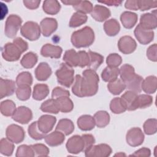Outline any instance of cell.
<instances>
[{
	"label": "cell",
	"mask_w": 157,
	"mask_h": 157,
	"mask_svg": "<svg viewBox=\"0 0 157 157\" xmlns=\"http://www.w3.org/2000/svg\"><path fill=\"white\" fill-rule=\"evenodd\" d=\"M87 20V16L86 14L80 12H77L72 16L70 22L69 26L72 28H75L85 23Z\"/></svg>",
	"instance_id": "obj_34"
},
{
	"label": "cell",
	"mask_w": 157,
	"mask_h": 157,
	"mask_svg": "<svg viewBox=\"0 0 157 157\" xmlns=\"http://www.w3.org/2000/svg\"><path fill=\"white\" fill-rule=\"evenodd\" d=\"M37 61V55L32 52H29L23 57L21 60V64L25 68H31L36 64Z\"/></svg>",
	"instance_id": "obj_39"
},
{
	"label": "cell",
	"mask_w": 157,
	"mask_h": 157,
	"mask_svg": "<svg viewBox=\"0 0 157 157\" xmlns=\"http://www.w3.org/2000/svg\"><path fill=\"white\" fill-rule=\"evenodd\" d=\"M22 20L17 15L12 14L7 19L5 27V34L9 37H13L18 31Z\"/></svg>",
	"instance_id": "obj_7"
},
{
	"label": "cell",
	"mask_w": 157,
	"mask_h": 157,
	"mask_svg": "<svg viewBox=\"0 0 157 157\" xmlns=\"http://www.w3.org/2000/svg\"><path fill=\"white\" fill-rule=\"evenodd\" d=\"M41 31L45 37L50 36L57 28V21L54 18H46L40 22Z\"/></svg>",
	"instance_id": "obj_16"
},
{
	"label": "cell",
	"mask_w": 157,
	"mask_h": 157,
	"mask_svg": "<svg viewBox=\"0 0 157 157\" xmlns=\"http://www.w3.org/2000/svg\"><path fill=\"white\" fill-rule=\"evenodd\" d=\"M144 139V136L139 128H134L129 129L126 134V141L131 146L140 145Z\"/></svg>",
	"instance_id": "obj_11"
},
{
	"label": "cell",
	"mask_w": 157,
	"mask_h": 157,
	"mask_svg": "<svg viewBox=\"0 0 157 157\" xmlns=\"http://www.w3.org/2000/svg\"><path fill=\"white\" fill-rule=\"evenodd\" d=\"M99 77L96 72L91 69L83 72V77L75 76V82L72 91L78 97L91 96L95 94L98 89Z\"/></svg>",
	"instance_id": "obj_1"
},
{
	"label": "cell",
	"mask_w": 157,
	"mask_h": 157,
	"mask_svg": "<svg viewBox=\"0 0 157 157\" xmlns=\"http://www.w3.org/2000/svg\"><path fill=\"white\" fill-rule=\"evenodd\" d=\"M99 2L102 3V4H105L108 6H120L122 3V1H99Z\"/></svg>",
	"instance_id": "obj_55"
},
{
	"label": "cell",
	"mask_w": 157,
	"mask_h": 157,
	"mask_svg": "<svg viewBox=\"0 0 157 157\" xmlns=\"http://www.w3.org/2000/svg\"><path fill=\"white\" fill-rule=\"evenodd\" d=\"M107 64L109 67H117L121 63V58L117 53H112L107 58Z\"/></svg>",
	"instance_id": "obj_47"
},
{
	"label": "cell",
	"mask_w": 157,
	"mask_h": 157,
	"mask_svg": "<svg viewBox=\"0 0 157 157\" xmlns=\"http://www.w3.org/2000/svg\"><path fill=\"white\" fill-rule=\"evenodd\" d=\"M125 7L130 10H137L139 9L138 1H127L125 2Z\"/></svg>",
	"instance_id": "obj_54"
},
{
	"label": "cell",
	"mask_w": 157,
	"mask_h": 157,
	"mask_svg": "<svg viewBox=\"0 0 157 157\" xmlns=\"http://www.w3.org/2000/svg\"><path fill=\"white\" fill-rule=\"evenodd\" d=\"M63 61L69 66H80L81 67L88 66L90 62L89 55L85 51H80L78 53L74 50H67L63 57Z\"/></svg>",
	"instance_id": "obj_4"
},
{
	"label": "cell",
	"mask_w": 157,
	"mask_h": 157,
	"mask_svg": "<svg viewBox=\"0 0 157 157\" xmlns=\"http://www.w3.org/2000/svg\"><path fill=\"white\" fill-rule=\"evenodd\" d=\"M79 128L83 131H89L94 128L95 121L94 118L90 115H82L77 120Z\"/></svg>",
	"instance_id": "obj_25"
},
{
	"label": "cell",
	"mask_w": 157,
	"mask_h": 157,
	"mask_svg": "<svg viewBox=\"0 0 157 157\" xmlns=\"http://www.w3.org/2000/svg\"><path fill=\"white\" fill-rule=\"evenodd\" d=\"M73 7L77 12H80L85 14L90 13L92 12L93 9L91 2L88 1H79V2Z\"/></svg>",
	"instance_id": "obj_42"
},
{
	"label": "cell",
	"mask_w": 157,
	"mask_h": 157,
	"mask_svg": "<svg viewBox=\"0 0 157 157\" xmlns=\"http://www.w3.org/2000/svg\"><path fill=\"white\" fill-rule=\"evenodd\" d=\"M33 117L32 112L26 107L21 106L15 109L12 118L15 121L19 122L21 124L28 123Z\"/></svg>",
	"instance_id": "obj_10"
},
{
	"label": "cell",
	"mask_w": 157,
	"mask_h": 157,
	"mask_svg": "<svg viewBox=\"0 0 157 157\" xmlns=\"http://www.w3.org/2000/svg\"><path fill=\"white\" fill-rule=\"evenodd\" d=\"M15 89V84L13 81L1 78V99L12 95Z\"/></svg>",
	"instance_id": "obj_22"
},
{
	"label": "cell",
	"mask_w": 157,
	"mask_h": 157,
	"mask_svg": "<svg viewBox=\"0 0 157 157\" xmlns=\"http://www.w3.org/2000/svg\"><path fill=\"white\" fill-rule=\"evenodd\" d=\"M137 96V94L132 91H126L122 95L120 99L126 110H134L136 109V102Z\"/></svg>",
	"instance_id": "obj_15"
},
{
	"label": "cell",
	"mask_w": 157,
	"mask_h": 157,
	"mask_svg": "<svg viewBox=\"0 0 157 157\" xmlns=\"http://www.w3.org/2000/svg\"><path fill=\"white\" fill-rule=\"evenodd\" d=\"M15 104L10 100H6L1 104V112L4 116H11L15 110Z\"/></svg>",
	"instance_id": "obj_38"
},
{
	"label": "cell",
	"mask_w": 157,
	"mask_h": 157,
	"mask_svg": "<svg viewBox=\"0 0 157 157\" xmlns=\"http://www.w3.org/2000/svg\"><path fill=\"white\" fill-rule=\"evenodd\" d=\"M142 88L147 93H153L156 89V78L154 76L147 77L142 83Z\"/></svg>",
	"instance_id": "obj_31"
},
{
	"label": "cell",
	"mask_w": 157,
	"mask_h": 157,
	"mask_svg": "<svg viewBox=\"0 0 157 157\" xmlns=\"http://www.w3.org/2000/svg\"><path fill=\"white\" fill-rule=\"evenodd\" d=\"M152 98L148 95L140 94L137 95L136 102V109L138 108H145L150 106L152 103Z\"/></svg>",
	"instance_id": "obj_40"
},
{
	"label": "cell",
	"mask_w": 157,
	"mask_h": 157,
	"mask_svg": "<svg viewBox=\"0 0 157 157\" xmlns=\"http://www.w3.org/2000/svg\"><path fill=\"white\" fill-rule=\"evenodd\" d=\"M17 96L20 100L26 101L28 100L31 94V88L30 86L21 85L18 86L16 90Z\"/></svg>",
	"instance_id": "obj_44"
},
{
	"label": "cell",
	"mask_w": 157,
	"mask_h": 157,
	"mask_svg": "<svg viewBox=\"0 0 157 157\" xmlns=\"http://www.w3.org/2000/svg\"><path fill=\"white\" fill-rule=\"evenodd\" d=\"M69 92L60 87H56L52 91V98L56 99L63 96H69Z\"/></svg>",
	"instance_id": "obj_50"
},
{
	"label": "cell",
	"mask_w": 157,
	"mask_h": 157,
	"mask_svg": "<svg viewBox=\"0 0 157 157\" xmlns=\"http://www.w3.org/2000/svg\"><path fill=\"white\" fill-rule=\"evenodd\" d=\"M118 46L120 52L124 54H129L135 50L136 42L131 37L126 36L120 39Z\"/></svg>",
	"instance_id": "obj_13"
},
{
	"label": "cell",
	"mask_w": 157,
	"mask_h": 157,
	"mask_svg": "<svg viewBox=\"0 0 157 157\" xmlns=\"http://www.w3.org/2000/svg\"><path fill=\"white\" fill-rule=\"evenodd\" d=\"M119 74H120L121 80L125 85L131 82L137 75L134 72V67L129 64H124L121 66L119 70Z\"/></svg>",
	"instance_id": "obj_18"
},
{
	"label": "cell",
	"mask_w": 157,
	"mask_h": 157,
	"mask_svg": "<svg viewBox=\"0 0 157 157\" xmlns=\"http://www.w3.org/2000/svg\"><path fill=\"white\" fill-rule=\"evenodd\" d=\"M157 1H138L139 9L140 10H146L153 7H156Z\"/></svg>",
	"instance_id": "obj_49"
},
{
	"label": "cell",
	"mask_w": 157,
	"mask_h": 157,
	"mask_svg": "<svg viewBox=\"0 0 157 157\" xmlns=\"http://www.w3.org/2000/svg\"><path fill=\"white\" fill-rule=\"evenodd\" d=\"M107 88L112 94L117 95L120 94L126 86L124 83L121 79H116L115 81L110 82L107 85Z\"/></svg>",
	"instance_id": "obj_35"
},
{
	"label": "cell",
	"mask_w": 157,
	"mask_h": 157,
	"mask_svg": "<svg viewBox=\"0 0 157 157\" xmlns=\"http://www.w3.org/2000/svg\"><path fill=\"white\" fill-rule=\"evenodd\" d=\"M29 135L34 139L40 140L45 137V134L40 132L37 126V121L33 122L28 128Z\"/></svg>",
	"instance_id": "obj_41"
},
{
	"label": "cell",
	"mask_w": 157,
	"mask_h": 157,
	"mask_svg": "<svg viewBox=\"0 0 157 157\" xmlns=\"http://www.w3.org/2000/svg\"><path fill=\"white\" fill-rule=\"evenodd\" d=\"M25 135L23 128L16 124H11L6 129L7 138L16 144L21 142L24 139Z\"/></svg>",
	"instance_id": "obj_8"
},
{
	"label": "cell",
	"mask_w": 157,
	"mask_h": 157,
	"mask_svg": "<svg viewBox=\"0 0 157 157\" xmlns=\"http://www.w3.org/2000/svg\"><path fill=\"white\" fill-rule=\"evenodd\" d=\"M20 32L25 38L30 40H35L40 37V29L37 23L28 21L21 27Z\"/></svg>",
	"instance_id": "obj_6"
},
{
	"label": "cell",
	"mask_w": 157,
	"mask_h": 157,
	"mask_svg": "<svg viewBox=\"0 0 157 157\" xmlns=\"http://www.w3.org/2000/svg\"><path fill=\"white\" fill-rule=\"evenodd\" d=\"M64 139L63 133L57 130L45 137L46 143L50 146H56L61 144Z\"/></svg>",
	"instance_id": "obj_23"
},
{
	"label": "cell",
	"mask_w": 157,
	"mask_h": 157,
	"mask_svg": "<svg viewBox=\"0 0 157 157\" xmlns=\"http://www.w3.org/2000/svg\"><path fill=\"white\" fill-rule=\"evenodd\" d=\"M74 129V126L72 121L68 119L61 120L56 126V130L63 131L66 135H69L72 133Z\"/></svg>",
	"instance_id": "obj_33"
},
{
	"label": "cell",
	"mask_w": 157,
	"mask_h": 157,
	"mask_svg": "<svg viewBox=\"0 0 157 157\" xmlns=\"http://www.w3.org/2000/svg\"><path fill=\"white\" fill-rule=\"evenodd\" d=\"M13 150L12 142L9 139H2L1 140V153L6 155H11Z\"/></svg>",
	"instance_id": "obj_45"
},
{
	"label": "cell",
	"mask_w": 157,
	"mask_h": 157,
	"mask_svg": "<svg viewBox=\"0 0 157 157\" xmlns=\"http://www.w3.org/2000/svg\"><path fill=\"white\" fill-rule=\"evenodd\" d=\"M134 34L139 42L144 45L150 43L154 37V33L152 31L142 28L139 24L136 28Z\"/></svg>",
	"instance_id": "obj_14"
},
{
	"label": "cell",
	"mask_w": 157,
	"mask_h": 157,
	"mask_svg": "<svg viewBox=\"0 0 157 157\" xmlns=\"http://www.w3.org/2000/svg\"><path fill=\"white\" fill-rule=\"evenodd\" d=\"M110 110L114 113H121L126 110V109L123 106L120 98H115L112 99L110 105Z\"/></svg>",
	"instance_id": "obj_46"
},
{
	"label": "cell",
	"mask_w": 157,
	"mask_h": 157,
	"mask_svg": "<svg viewBox=\"0 0 157 157\" xmlns=\"http://www.w3.org/2000/svg\"><path fill=\"white\" fill-rule=\"evenodd\" d=\"M62 48L59 46L52 45L47 44L44 45L41 49V55L45 57H50L58 58L61 56Z\"/></svg>",
	"instance_id": "obj_20"
},
{
	"label": "cell",
	"mask_w": 157,
	"mask_h": 157,
	"mask_svg": "<svg viewBox=\"0 0 157 157\" xmlns=\"http://www.w3.org/2000/svg\"><path fill=\"white\" fill-rule=\"evenodd\" d=\"M28 49V44L21 38L17 37L13 43H7L4 45L2 50V56L4 59L9 61H17L21 54Z\"/></svg>",
	"instance_id": "obj_2"
},
{
	"label": "cell",
	"mask_w": 157,
	"mask_h": 157,
	"mask_svg": "<svg viewBox=\"0 0 157 157\" xmlns=\"http://www.w3.org/2000/svg\"><path fill=\"white\" fill-rule=\"evenodd\" d=\"M91 16L96 21H103L110 16V11L104 6L96 5L93 9Z\"/></svg>",
	"instance_id": "obj_19"
},
{
	"label": "cell",
	"mask_w": 157,
	"mask_h": 157,
	"mask_svg": "<svg viewBox=\"0 0 157 157\" xmlns=\"http://www.w3.org/2000/svg\"><path fill=\"white\" fill-rule=\"evenodd\" d=\"M94 120L97 126L99 128H104L109 124L110 116L105 111H99L95 113Z\"/></svg>",
	"instance_id": "obj_32"
},
{
	"label": "cell",
	"mask_w": 157,
	"mask_h": 157,
	"mask_svg": "<svg viewBox=\"0 0 157 157\" xmlns=\"http://www.w3.org/2000/svg\"><path fill=\"white\" fill-rule=\"evenodd\" d=\"M34 152H40L39 155L47 156L49 152L48 149L46 146L42 144H35L31 145Z\"/></svg>",
	"instance_id": "obj_51"
},
{
	"label": "cell",
	"mask_w": 157,
	"mask_h": 157,
	"mask_svg": "<svg viewBox=\"0 0 157 157\" xmlns=\"http://www.w3.org/2000/svg\"><path fill=\"white\" fill-rule=\"evenodd\" d=\"M156 119H149L145 122L144 128L145 132L147 134H152L156 132Z\"/></svg>",
	"instance_id": "obj_48"
},
{
	"label": "cell",
	"mask_w": 157,
	"mask_h": 157,
	"mask_svg": "<svg viewBox=\"0 0 157 157\" xmlns=\"http://www.w3.org/2000/svg\"><path fill=\"white\" fill-rule=\"evenodd\" d=\"M33 82V78L30 73L23 72L20 73L17 77L16 83L18 86L28 85L30 86Z\"/></svg>",
	"instance_id": "obj_43"
},
{
	"label": "cell",
	"mask_w": 157,
	"mask_h": 157,
	"mask_svg": "<svg viewBox=\"0 0 157 157\" xmlns=\"http://www.w3.org/2000/svg\"><path fill=\"white\" fill-rule=\"evenodd\" d=\"M119 74V69L117 67H111L107 66L102 72L101 77L105 82H112L117 79Z\"/></svg>",
	"instance_id": "obj_29"
},
{
	"label": "cell",
	"mask_w": 157,
	"mask_h": 157,
	"mask_svg": "<svg viewBox=\"0 0 157 157\" xmlns=\"http://www.w3.org/2000/svg\"><path fill=\"white\" fill-rule=\"evenodd\" d=\"M43 9L45 12L50 15L56 14L61 9L59 2L57 1L47 0L44 1Z\"/></svg>",
	"instance_id": "obj_28"
},
{
	"label": "cell",
	"mask_w": 157,
	"mask_h": 157,
	"mask_svg": "<svg viewBox=\"0 0 157 157\" xmlns=\"http://www.w3.org/2000/svg\"><path fill=\"white\" fill-rule=\"evenodd\" d=\"M49 93V89L45 84H37L34 87L33 98L34 99L40 101L46 98Z\"/></svg>",
	"instance_id": "obj_27"
},
{
	"label": "cell",
	"mask_w": 157,
	"mask_h": 157,
	"mask_svg": "<svg viewBox=\"0 0 157 157\" xmlns=\"http://www.w3.org/2000/svg\"><path fill=\"white\" fill-rule=\"evenodd\" d=\"M40 109L43 112L52 113H58L59 112L55 99H50L43 102L40 106Z\"/></svg>",
	"instance_id": "obj_36"
},
{
	"label": "cell",
	"mask_w": 157,
	"mask_h": 157,
	"mask_svg": "<svg viewBox=\"0 0 157 157\" xmlns=\"http://www.w3.org/2000/svg\"><path fill=\"white\" fill-rule=\"evenodd\" d=\"M69 96H63L55 99L59 111L62 112H68L72 110L73 104Z\"/></svg>",
	"instance_id": "obj_26"
},
{
	"label": "cell",
	"mask_w": 157,
	"mask_h": 157,
	"mask_svg": "<svg viewBox=\"0 0 157 157\" xmlns=\"http://www.w3.org/2000/svg\"><path fill=\"white\" fill-rule=\"evenodd\" d=\"M139 25L144 29L151 30L156 27V13H145L140 17Z\"/></svg>",
	"instance_id": "obj_17"
},
{
	"label": "cell",
	"mask_w": 157,
	"mask_h": 157,
	"mask_svg": "<svg viewBox=\"0 0 157 157\" xmlns=\"http://www.w3.org/2000/svg\"><path fill=\"white\" fill-rule=\"evenodd\" d=\"M120 19L123 26L126 28L130 29L136 23L137 15L136 13L131 12H124L121 14Z\"/></svg>",
	"instance_id": "obj_24"
},
{
	"label": "cell",
	"mask_w": 157,
	"mask_h": 157,
	"mask_svg": "<svg viewBox=\"0 0 157 157\" xmlns=\"http://www.w3.org/2000/svg\"><path fill=\"white\" fill-rule=\"evenodd\" d=\"M24 5L29 9H35L38 7L40 1H23Z\"/></svg>",
	"instance_id": "obj_53"
},
{
	"label": "cell",
	"mask_w": 157,
	"mask_h": 157,
	"mask_svg": "<svg viewBox=\"0 0 157 157\" xmlns=\"http://www.w3.org/2000/svg\"><path fill=\"white\" fill-rule=\"evenodd\" d=\"M88 53L90 58L88 66L90 67L91 69H96L102 63L104 59L103 56L98 53L93 52L91 51H89Z\"/></svg>",
	"instance_id": "obj_37"
},
{
	"label": "cell",
	"mask_w": 157,
	"mask_h": 157,
	"mask_svg": "<svg viewBox=\"0 0 157 157\" xmlns=\"http://www.w3.org/2000/svg\"><path fill=\"white\" fill-rule=\"evenodd\" d=\"M56 118L55 117L45 115L40 117L37 121L39 129L44 134L50 132L56 123Z\"/></svg>",
	"instance_id": "obj_12"
},
{
	"label": "cell",
	"mask_w": 157,
	"mask_h": 157,
	"mask_svg": "<svg viewBox=\"0 0 157 157\" xmlns=\"http://www.w3.org/2000/svg\"><path fill=\"white\" fill-rule=\"evenodd\" d=\"M82 136L85 141L84 151H86L92 146V145L94 143L95 140L94 139V137L91 134H84Z\"/></svg>",
	"instance_id": "obj_52"
},
{
	"label": "cell",
	"mask_w": 157,
	"mask_h": 157,
	"mask_svg": "<svg viewBox=\"0 0 157 157\" xmlns=\"http://www.w3.org/2000/svg\"><path fill=\"white\" fill-rule=\"evenodd\" d=\"M104 28L106 34L110 36H115L120 29L119 23L115 19H110L104 23Z\"/></svg>",
	"instance_id": "obj_30"
},
{
	"label": "cell",
	"mask_w": 157,
	"mask_h": 157,
	"mask_svg": "<svg viewBox=\"0 0 157 157\" xmlns=\"http://www.w3.org/2000/svg\"><path fill=\"white\" fill-rule=\"evenodd\" d=\"M36 77L38 80H46L51 75L52 70L47 63H41L35 71Z\"/></svg>",
	"instance_id": "obj_21"
},
{
	"label": "cell",
	"mask_w": 157,
	"mask_h": 157,
	"mask_svg": "<svg viewBox=\"0 0 157 157\" xmlns=\"http://www.w3.org/2000/svg\"><path fill=\"white\" fill-rule=\"evenodd\" d=\"M94 32L88 26L75 31L71 36L72 45L77 48L88 47L94 42Z\"/></svg>",
	"instance_id": "obj_3"
},
{
	"label": "cell",
	"mask_w": 157,
	"mask_h": 157,
	"mask_svg": "<svg viewBox=\"0 0 157 157\" xmlns=\"http://www.w3.org/2000/svg\"><path fill=\"white\" fill-rule=\"evenodd\" d=\"M74 71L66 63H62L60 68L56 71L58 82L66 87H69L74 82Z\"/></svg>",
	"instance_id": "obj_5"
},
{
	"label": "cell",
	"mask_w": 157,
	"mask_h": 157,
	"mask_svg": "<svg viewBox=\"0 0 157 157\" xmlns=\"http://www.w3.org/2000/svg\"><path fill=\"white\" fill-rule=\"evenodd\" d=\"M66 148L70 153H78L85 149V141L83 136H74L67 142Z\"/></svg>",
	"instance_id": "obj_9"
}]
</instances>
